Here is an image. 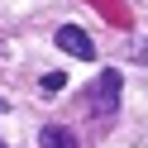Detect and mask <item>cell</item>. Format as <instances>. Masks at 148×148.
<instances>
[{
	"label": "cell",
	"mask_w": 148,
	"mask_h": 148,
	"mask_svg": "<svg viewBox=\"0 0 148 148\" xmlns=\"http://www.w3.org/2000/svg\"><path fill=\"white\" fill-rule=\"evenodd\" d=\"M119 72H100L96 81H91V115H100V119H110L119 110Z\"/></svg>",
	"instance_id": "obj_1"
},
{
	"label": "cell",
	"mask_w": 148,
	"mask_h": 148,
	"mask_svg": "<svg viewBox=\"0 0 148 148\" xmlns=\"http://www.w3.org/2000/svg\"><path fill=\"white\" fill-rule=\"evenodd\" d=\"M53 38H58V48H62V53H72V58H81V62H91V58H96V43H91V34H86V29H77V24H62Z\"/></svg>",
	"instance_id": "obj_2"
},
{
	"label": "cell",
	"mask_w": 148,
	"mask_h": 148,
	"mask_svg": "<svg viewBox=\"0 0 148 148\" xmlns=\"http://www.w3.org/2000/svg\"><path fill=\"white\" fill-rule=\"evenodd\" d=\"M38 143H43V148H81L77 134H72V129H62V124H48V129L38 134Z\"/></svg>",
	"instance_id": "obj_3"
},
{
	"label": "cell",
	"mask_w": 148,
	"mask_h": 148,
	"mask_svg": "<svg viewBox=\"0 0 148 148\" xmlns=\"http://www.w3.org/2000/svg\"><path fill=\"white\" fill-rule=\"evenodd\" d=\"M62 86H67V77H62V72H48V77H43V96H58Z\"/></svg>",
	"instance_id": "obj_4"
},
{
	"label": "cell",
	"mask_w": 148,
	"mask_h": 148,
	"mask_svg": "<svg viewBox=\"0 0 148 148\" xmlns=\"http://www.w3.org/2000/svg\"><path fill=\"white\" fill-rule=\"evenodd\" d=\"M0 148H5V143H0Z\"/></svg>",
	"instance_id": "obj_5"
}]
</instances>
